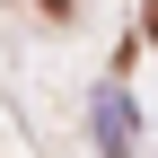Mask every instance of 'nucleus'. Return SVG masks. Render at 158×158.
I'll use <instances>...</instances> for the list:
<instances>
[{
  "label": "nucleus",
  "mask_w": 158,
  "mask_h": 158,
  "mask_svg": "<svg viewBox=\"0 0 158 158\" xmlns=\"http://www.w3.org/2000/svg\"><path fill=\"white\" fill-rule=\"evenodd\" d=\"M97 141H106L114 158H123V149H132V114H123V106H114V97H106V114H97Z\"/></svg>",
  "instance_id": "obj_1"
},
{
  "label": "nucleus",
  "mask_w": 158,
  "mask_h": 158,
  "mask_svg": "<svg viewBox=\"0 0 158 158\" xmlns=\"http://www.w3.org/2000/svg\"><path fill=\"white\" fill-rule=\"evenodd\" d=\"M44 9H53V18H62V9H70V0H44Z\"/></svg>",
  "instance_id": "obj_2"
},
{
  "label": "nucleus",
  "mask_w": 158,
  "mask_h": 158,
  "mask_svg": "<svg viewBox=\"0 0 158 158\" xmlns=\"http://www.w3.org/2000/svg\"><path fill=\"white\" fill-rule=\"evenodd\" d=\"M149 27H158V0H149Z\"/></svg>",
  "instance_id": "obj_3"
}]
</instances>
